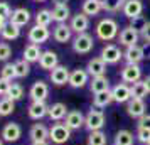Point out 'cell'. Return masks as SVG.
I'll use <instances>...</instances> for the list:
<instances>
[{"instance_id":"obj_1","label":"cell","mask_w":150,"mask_h":145,"mask_svg":"<svg viewBox=\"0 0 150 145\" xmlns=\"http://www.w3.org/2000/svg\"><path fill=\"white\" fill-rule=\"evenodd\" d=\"M120 30H118V24H116L115 19L111 17H106V19H101V21L96 24V35L100 41L110 42L113 41L115 37H118Z\"/></svg>"},{"instance_id":"obj_2","label":"cell","mask_w":150,"mask_h":145,"mask_svg":"<svg viewBox=\"0 0 150 145\" xmlns=\"http://www.w3.org/2000/svg\"><path fill=\"white\" fill-rule=\"evenodd\" d=\"M105 122H106V117H105L103 110H98V108H91L84 115V128H88L89 132L103 130Z\"/></svg>"},{"instance_id":"obj_3","label":"cell","mask_w":150,"mask_h":145,"mask_svg":"<svg viewBox=\"0 0 150 145\" xmlns=\"http://www.w3.org/2000/svg\"><path fill=\"white\" fill-rule=\"evenodd\" d=\"M69 138H71V130L66 127V123L56 122L52 123V127H49V140L54 145L66 144Z\"/></svg>"},{"instance_id":"obj_4","label":"cell","mask_w":150,"mask_h":145,"mask_svg":"<svg viewBox=\"0 0 150 145\" xmlns=\"http://www.w3.org/2000/svg\"><path fill=\"white\" fill-rule=\"evenodd\" d=\"M93 47H95V39L88 32L76 34V37L73 39V51L76 54H88L93 51Z\"/></svg>"},{"instance_id":"obj_5","label":"cell","mask_w":150,"mask_h":145,"mask_svg":"<svg viewBox=\"0 0 150 145\" xmlns=\"http://www.w3.org/2000/svg\"><path fill=\"white\" fill-rule=\"evenodd\" d=\"M140 39V30L133 25H127L120 30L118 34V42L125 46V47H132V46H137V42Z\"/></svg>"},{"instance_id":"obj_6","label":"cell","mask_w":150,"mask_h":145,"mask_svg":"<svg viewBox=\"0 0 150 145\" xmlns=\"http://www.w3.org/2000/svg\"><path fill=\"white\" fill-rule=\"evenodd\" d=\"M120 78H122V83H127L132 86L133 83L142 79V69L138 64H125L120 71Z\"/></svg>"},{"instance_id":"obj_7","label":"cell","mask_w":150,"mask_h":145,"mask_svg":"<svg viewBox=\"0 0 150 145\" xmlns=\"http://www.w3.org/2000/svg\"><path fill=\"white\" fill-rule=\"evenodd\" d=\"M22 137V127L15 122H8V123L4 125V128L0 132V138L4 142H8V144H14L17 140H21Z\"/></svg>"},{"instance_id":"obj_8","label":"cell","mask_w":150,"mask_h":145,"mask_svg":"<svg viewBox=\"0 0 150 145\" xmlns=\"http://www.w3.org/2000/svg\"><path fill=\"white\" fill-rule=\"evenodd\" d=\"M51 30L49 27H44V25H32V27L29 29V34H27V39L30 44H37V46H41L44 44L46 41H49V37H51Z\"/></svg>"},{"instance_id":"obj_9","label":"cell","mask_w":150,"mask_h":145,"mask_svg":"<svg viewBox=\"0 0 150 145\" xmlns=\"http://www.w3.org/2000/svg\"><path fill=\"white\" fill-rule=\"evenodd\" d=\"M100 57H101L106 64H116V62L123 57V52L116 44H106V46L101 49Z\"/></svg>"},{"instance_id":"obj_10","label":"cell","mask_w":150,"mask_h":145,"mask_svg":"<svg viewBox=\"0 0 150 145\" xmlns=\"http://www.w3.org/2000/svg\"><path fill=\"white\" fill-rule=\"evenodd\" d=\"M29 96L32 101H46L49 96V84L46 81H42V79H37L32 86H30V90H29Z\"/></svg>"},{"instance_id":"obj_11","label":"cell","mask_w":150,"mask_h":145,"mask_svg":"<svg viewBox=\"0 0 150 145\" xmlns=\"http://www.w3.org/2000/svg\"><path fill=\"white\" fill-rule=\"evenodd\" d=\"M111 96L115 103H128L132 100V88L127 83H118L111 88Z\"/></svg>"},{"instance_id":"obj_12","label":"cell","mask_w":150,"mask_h":145,"mask_svg":"<svg viewBox=\"0 0 150 145\" xmlns=\"http://www.w3.org/2000/svg\"><path fill=\"white\" fill-rule=\"evenodd\" d=\"M69 86L74 88V90H79V88H84L86 84H89V74L86 69H73L71 74H69Z\"/></svg>"},{"instance_id":"obj_13","label":"cell","mask_w":150,"mask_h":145,"mask_svg":"<svg viewBox=\"0 0 150 145\" xmlns=\"http://www.w3.org/2000/svg\"><path fill=\"white\" fill-rule=\"evenodd\" d=\"M69 74H71L69 68L59 64L57 68H54L49 73V79H51V83L56 84V86H64V84L69 83Z\"/></svg>"},{"instance_id":"obj_14","label":"cell","mask_w":150,"mask_h":145,"mask_svg":"<svg viewBox=\"0 0 150 145\" xmlns=\"http://www.w3.org/2000/svg\"><path fill=\"white\" fill-rule=\"evenodd\" d=\"M127 113H128L130 118H142L145 113H147V105L143 100H138V98H132L128 103H127Z\"/></svg>"},{"instance_id":"obj_15","label":"cell","mask_w":150,"mask_h":145,"mask_svg":"<svg viewBox=\"0 0 150 145\" xmlns=\"http://www.w3.org/2000/svg\"><path fill=\"white\" fill-rule=\"evenodd\" d=\"M69 27L71 30L74 32V34H83V32H86L89 29V17L86 14H76L71 17V22H69Z\"/></svg>"},{"instance_id":"obj_16","label":"cell","mask_w":150,"mask_h":145,"mask_svg":"<svg viewBox=\"0 0 150 145\" xmlns=\"http://www.w3.org/2000/svg\"><path fill=\"white\" fill-rule=\"evenodd\" d=\"M27 113H29V118L30 120H42L44 117H47L49 113V105L46 101H32L29 105L27 108Z\"/></svg>"},{"instance_id":"obj_17","label":"cell","mask_w":150,"mask_h":145,"mask_svg":"<svg viewBox=\"0 0 150 145\" xmlns=\"http://www.w3.org/2000/svg\"><path fill=\"white\" fill-rule=\"evenodd\" d=\"M29 137L32 144H39V142H47L49 140V128L44 123H34L29 130Z\"/></svg>"},{"instance_id":"obj_18","label":"cell","mask_w":150,"mask_h":145,"mask_svg":"<svg viewBox=\"0 0 150 145\" xmlns=\"http://www.w3.org/2000/svg\"><path fill=\"white\" fill-rule=\"evenodd\" d=\"M142 10H143V4L142 0H127V4L123 5V15L128 17L132 21H135L138 17H142Z\"/></svg>"},{"instance_id":"obj_19","label":"cell","mask_w":150,"mask_h":145,"mask_svg":"<svg viewBox=\"0 0 150 145\" xmlns=\"http://www.w3.org/2000/svg\"><path fill=\"white\" fill-rule=\"evenodd\" d=\"M86 71H88V74L91 78L105 76V73H106V62L103 61L100 56H98V57H93V59H89L88 64H86Z\"/></svg>"},{"instance_id":"obj_20","label":"cell","mask_w":150,"mask_h":145,"mask_svg":"<svg viewBox=\"0 0 150 145\" xmlns=\"http://www.w3.org/2000/svg\"><path fill=\"white\" fill-rule=\"evenodd\" d=\"M64 123H66V127H68L69 130H79V128H83L84 127V115H83L79 110H71L66 115V118H64Z\"/></svg>"},{"instance_id":"obj_21","label":"cell","mask_w":150,"mask_h":145,"mask_svg":"<svg viewBox=\"0 0 150 145\" xmlns=\"http://www.w3.org/2000/svg\"><path fill=\"white\" fill-rule=\"evenodd\" d=\"M39 66H41V69L51 73L54 68L59 66V57H57V54H56L54 51H44L41 59H39Z\"/></svg>"},{"instance_id":"obj_22","label":"cell","mask_w":150,"mask_h":145,"mask_svg":"<svg viewBox=\"0 0 150 145\" xmlns=\"http://www.w3.org/2000/svg\"><path fill=\"white\" fill-rule=\"evenodd\" d=\"M73 37V30L69 27V24H57L52 30V39L59 44H64V42H69Z\"/></svg>"},{"instance_id":"obj_23","label":"cell","mask_w":150,"mask_h":145,"mask_svg":"<svg viewBox=\"0 0 150 145\" xmlns=\"http://www.w3.org/2000/svg\"><path fill=\"white\" fill-rule=\"evenodd\" d=\"M143 57H145L143 47H140L138 44L132 46V47H127V51L123 52V59L127 61V64H140Z\"/></svg>"},{"instance_id":"obj_24","label":"cell","mask_w":150,"mask_h":145,"mask_svg":"<svg viewBox=\"0 0 150 145\" xmlns=\"http://www.w3.org/2000/svg\"><path fill=\"white\" fill-rule=\"evenodd\" d=\"M29 21H30V12L24 7H19V8H15V10H12V15L8 19V22L17 25V27H22V25L29 24Z\"/></svg>"},{"instance_id":"obj_25","label":"cell","mask_w":150,"mask_h":145,"mask_svg":"<svg viewBox=\"0 0 150 145\" xmlns=\"http://www.w3.org/2000/svg\"><path fill=\"white\" fill-rule=\"evenodd\" d=\"M68 113H69L68 106H66L64 103H61V101H57V103H52L51 106H49L47 117H49V120H52V122H61V120L66 118Z\"/></svg>"},{"instance_id":"obj_26","label":"cell","mask_w":150,"mask_h":145,"mask_svg":"<svg viewBox=\"0 0 150 145\" xmlns=\"http://www.w3.org/2000/svg\"><path fill=\"white\" fill-rule=\"evenodd\" d=\"M51 14H52V21L57 24H66L71 19V10H69L68 4L66 5H54Z\"/></svg>"},{"instance_id":"obj_27","label":"cell","mask_w":150,"mask_h":145,"mask_svg":"<svg viewBox=\"0 0 150 145\" xmlns=\"http://www.w3.org/2000/svg\"><path fill=\"white\" fill-rule=\"evenodd\" d=\"M42 52H44V51L41 49V46L29 42L27 46L24 47V57H22V59H25V61L30 62V64H32V62H39Z\"/></svg>"},{"instance_id":"obj_28","label":"cell","mask_w":150,"mask_h":145,"mask_svg":"<svg viewBox=\"0 0 150 145\" xmlns=\"http://www.w3.org/2000/svg\"><path fill=\"white\" fill-rule=\"evenodd\" d=\"M110 103H113V96H111V91L110 90L93 95V108L103 110V108H106Z\"/></svg>"},{"instance_id":"obj_29","label":"cell","mask_w":150,"mask_h":145,"mask_svg":"<svg viewBox=\"0 0 150 145\" xmlns=\"http://www.w3.org/2000/svg\"><path fill=\"white\" fill-rule=\"evenodd\" d=\"M89 90H91V93H93V95H96V93H101V91L111 90V88H110V79L106 76L91 78V81H89Z\"/></svg>"},{"instance_id":"obj_30","label":"cell","mask_w":150,"mask_h":145,"mask_svg":"<svg viewBox=\"0 0 150 145\" xmlns=\"http://www.w3.org/2000/svg\"><path fill=\"white\" fill-rule=\"evenodd\" d=\"M103 10V2L101 0H84L83 2V14H86L88 17H95Z\"/></svg>"},{"instance_id":"obj_31","label":"cell","mask_w":150,"mask_h":145,"mask_svg":"<svg viewBox=\"0 0 150 145\" xmlns=\"http://www.w3.org/2000/svg\"><path fill=\"white\" fill-rule=\"evenodd\" d=\"M137 137L130 130H120L115 135V144L113 145H133Z\"/></svg>"},{"instance_id":"obj_32","label":"cell","mask_w":150,"mask_h":145,"mask_svg":"<svg viewBox=\"0 0 150 145\" xmlns=\"http://www.w3.org/2000/svg\"><path fill=\"white\" fill-rule=\"evenodd\" d=\"M2 37H4V41H15V39H19L21 37V27L7 22L5 29L2 30Z\"/></svg>"},{"instance_id":"obj_33","label":"cell","mask_w":150,"mask_h":145,"mask_svg":"<svg viewBox=\"0 0 150 145\" xmlns=\"http://www.w3.org/2000/svg\"><path fill=\"white\" fill-rule=\"evenodd\" d=\"M132 98H138V100H145V96L149 95V90H147V84H145V81H137V83H133L132 86Z\"/></svg>"},{"instance_id":"obj_34","label":"cell","mask_w":150,"mask_h":145,"mask_svg":"<svg viewBox=\"0 0 150 145\" xmlns=\"http://www.w3.org/2000/svg\"><path fill=\"white\" fill-rule=\"evenodd\" d=\"M103 2V10L105 12H120L123 10V5L127 4V0H101Z\"/></svg>"},{"instance_id":"obj_35","label":"cell","mask_w":150,"mask_h":145,"mask_svg":"<svg viewBox=\"0 0 150 145\" xmlns=\"http://www.w3.org/2000/svg\"><path fill=\"white\" fill-rule=\"evenodd\" d=\"M86 144L88 145H106V133H105L103 130L89 132Z\"/></svg>"},{"instance_id":"obj_36","label":"cell","mask_w":150,"mask_h":145,"mask_svg":"<svg viewBox=\"0 0 150 145\" xmlns=\"http://www.w3.org/2000/svg\"><path fill=\"white\" fill-rule=\"evenodd\" d=\"M52 22V14L47 8H41L37 14H35V24L37 25H44V27H49V24Z\"/></svg>"},{"instance_id":"obj_37","label":"cell","mask_w":150,"mask_h":145,"mask_svg":"<svg viewBox=\"0 0 150 145\" xmlns=\"http://www.w3.org/2000/svg\"><path fill=\"white\" fill-rule=\"evenodd\" d=\"M15 76L17 78H27L30 73V62H27L25 59H19L15 61Z\"/></svg>"},{"instance_id":"obj_38","label":"cell","mask_w":150,"mask_h":145,"mask_svg":"<svg viewBox=\"0 0 150 145\" xmlns=\"http://www.w3.org/2000/svg\"><path fill=\"white\" fill-rule=\"evenodd\" d=\"M15 111V101L10 98H2L0 100V117H8Z\"/></svg>"},{"instance_id":"obj_39","label":"cell","mask_w":150,"mask_h":145,"mask_svg":"<svg viewBox=\"0 0 150 145\" xmlns=\"http://www.w3.org/2000/svg\"><path fill=\"white\" fill-rule=\"evenodd\" d=\"M5 98H10L12 101H21L22 98H24V88H22V84L12 83V86H10V91H8V95H7Z\"/></svg>"},{"instance_id":"obj_40","label":"cell","mask_w":150,"mask_h":145,"mask_svg":"<svg viewBox=\"0 0 150 145\" xmlns=\"http://www.w3.org/2000/svg\"><path fill=\"white\" fill-rule=\"evenodd\" d=\"M0 78H4V79H8V81H12L15 79V64L14 62H5L4 64V68L0 69Z\"/></svg>"},{"instance_id":"obj_41","label":"cell","mask_w":150,"mask_h":145,"mask_svg":"<svg viewBox=\"0 0 150 145\" xmlns=\"http://www.w3.org/2000/svg\"><path fill=\"white\" fill-rule=\"evenodd\" d=\"M12 56V47L8 42H0V62H7Z\"/></svg>"},{"instance_id":"obj_42","label":"cell","mask_w":150,"mask_h":145,"mask_svg":"<svg viewBox=\"0 0 150 145\" xmlns=\"http://www.w3.org/2000/svg\"><path fill=\"white\" fill-rule=\"evenodd\" d=\"M137 140L143 145H149L150 144V130L149 128H137V133H135Z\"/></svg>"},{"instance_id":"obj_43","label":"cell","mask_w":150,"mask_h":145,"mask_svg":"<svg viewBox=\"0 0 150 145\" xmlns=\"http://www.w3.org/2000/svg\"><path fill=\"white\" fill-rule=\"evenodd\" d=\"M10 15H12V8H10V5H8L7 2L0 0V19L8 21V19H10Z\"/></svg>"},{"instance_id":"obj_44","label":"cell","mask_w":150,"mask_h":145,"mask_svg":"<svg viewBox=\"0 0 150 145\" xmlns=\"http://www.w3.org/2000/svg\"><path fill=\"white\" fill-rule=\"evenodd\" d=\"M10 86H12V81L0 78V96H4V98L7 96L8 91H10Z\"/></svg>"},{"instance_id":"obj_45","label":"cell","mask_w":150,"mask_h":145,"mask_svg":"<svg viewBox=\"0 0 150 145\" xmlns=\"http://www.w3.org/2000/svg\"><path fill=\"white\" fill-rule=\"evenodd\" d=\"M138 123H137V128H149L150 130V113H145L142 118H138L137 120Z\"/></svg>"},{"instance_id":"obj_46","label":"cell","mask_w":150,"mask_h":145,"mask_svg":"<svg viewBox=\"0 0 150 145\" xmlns=\"http://www.w3.org/2000/svg\"><path fill=\"white\" fill-rule=\"evenodd\" d=\"M140 37L150 42V22H143V25L140 27Z\"/></svg>"},{"instance_id":"obj_47","label":"cell","mask_w":150,"mask_h":145,"mask_svg":"<svg viewBox=\"0 0 150 145\" xmlns=\"http://www.w3.org/2000/svg\"><path fill=\"white\" fill-rule=\"evenodd\" d=\"M52 4H54V5H66L68 0H52Z\"/></svg>"},{"instance_id":"obj_48","label":"cell","mask_w":150,"mask_h":145,"mask_svg":"<svg viewBox=\"0 0 150 145\" xmlns=\"http://www.w3.org/2000/svg\"><path fill=\"white\" fill-rule=\"evenodd\" d=\"M5 25H7V21H4V19H0V35H2V30L5 29Z\"/></svg>"},{"instance_id":"obj_49","label":"cell","mask_w":150,"mask_h":145,"mask_svg":"<svg viewBox=\"0 0 150 145\" xmlns=\"http://www.w3.org/2000/svg\"><path fill=\"white\" fill-rule=\"evenodd\" d=\"M145 81V84H147V90H149V93H150V76L147 78V79H143Z\"/></svg>"},{"instance_id":"obj_50","label":"cell","mask_w":150,"mask_h":145,"mask_svg":"<svg viewBox=\"0 0 150 145\" xmlns=\"http://www.w3.org/2000/svg\"><path fill=\"white\" fill-rule=\"evenodd\" d=\"M30 145H49L47 142H39V144H30Z\"/></svg>"},{"instance_id":"obj_51","label":"cell","mask_w":150,"mask_h":145,"mask_svg":"<svg viewBox=\"0 0 150 145\" xmlns=\"http://www.w3.org/2000/svg\"><path fill=\"white\" fill-rule=\"evenodd\" d=\"M4 144H5V142H4V140H2V138H0V145H4Z\"/></svg>"},{"instance_id":"obj_52","label":"cell","mask_w":150,"mask_h":145,"mask_svg":"<svg viewBox=\"0 0 150 145\" xmlns=\"http://www.w3.org/2000/svg\"><path fill=\"white\" fill-rule=\"evenodd\" d=\"M35 2H46V0H35Z\"/></svg>"},{"instance_id":"obj_53","label":"cell","mask_w":150,"mask_h":145,"mask_svg":"<svg viewBox=\"0 0 150 145\" xmlns=\"http://www.w3.org/2000/svg\"><path fill=\"white\" fill-rule=\"evenodd\" d=\"M149 145H150V144H149Z\"/></svg>"}]
</instances>
